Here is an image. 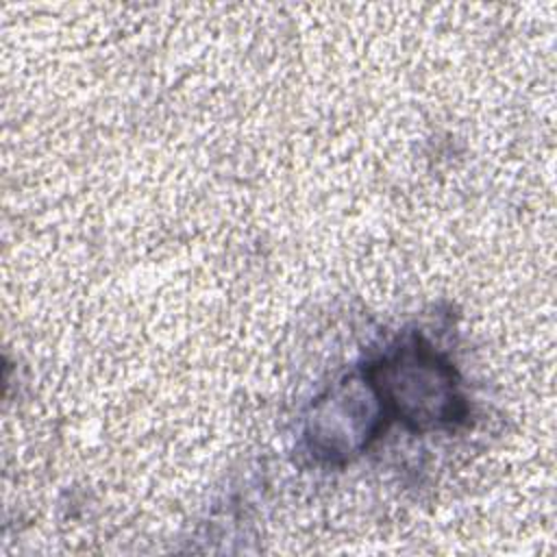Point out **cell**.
<instances>
[{
    "mask_svg": "<svg viewBox=\"0 0 557 557\" xmlns=\"http://www.w3.org/2000/svg\"><path fill=\"white\" fill-rule=\"evenodd\" d=\"M381 409L416 429L455 422L466 407L455 372L422 342H411L368 370Z\"/></svg>",
    "mask_w": 557,
    "mask_h": 557,
    "instance_id": "cell-1",
    "label": "cell"
}]
</instances>
